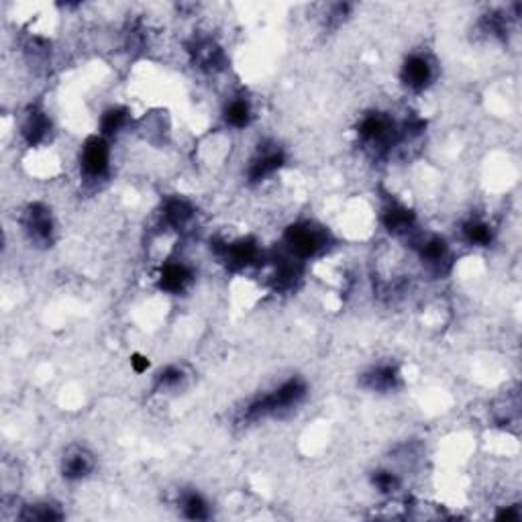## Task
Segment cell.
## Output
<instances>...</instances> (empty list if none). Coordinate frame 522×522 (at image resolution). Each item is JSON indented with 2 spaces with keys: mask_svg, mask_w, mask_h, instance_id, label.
Masks as SVG:
<instances>
[{
  "mask_svg": "<svg viewBox=\"0 0 522 522\" xmlns=\"http://www.w3.org/2000/svg\"><path fill=\"white\" fill-rule=\"evenodd\" d=\"M182 510L192 521H206L208 514H210L206 500L200 496L198 492H188V494L182 496Z\"/></svg>",
  "mask_w": 522,
  "mask_h": 522,
  "instance_id": "13",
  "label": "cell"
},
{
  "mask_svg": "<svg viewBox=\"0 0 522 522\" xmlns=\"http://www.w3.org/2000/svg\"><path fill=\"white\" fill-rule=\"evenodd\" d=\"M163 216H165V220H167L172 227H184V225L190 220V216H192V206L182 198L170 200V202L165 204V213H163Z\"/></svg>",
  "mask_w": 522,
  "mask_h": 522,
  "instance_id": "15",
  "label": "cell"
},
{
  "mask_svg": "<svg viewBox=\"0 0 522 522\" xmlns=\"http://www.w3.org/2000/svg\"><path fill=\"white\" fill-rule=\"evenodd\" d=\"M108 162H110V151H108L107 139L102 135H94L86 139L80 153V165L88 178H102L108 172Z\"/></svg>",
  "mask_w": 522,
  "mask_h": 522,
  "instance_id": "2",
  "label": "cell"
},
{
  "mask_svg": "<svg viewBox=\"0 0 522 522\" xmlns=\"http://www.w3.org/2000/svg\"><path fill=\"white\" fill-rule=\"evenodd\" d=\"M20 518H23V521H39V522L59 521V518H61V512L52 504H35L29 506Z\"/></svg>",
  "mask_w": 522,
  "mask_h": 522,
  "instance_id": "21",
  "label": "cell"
},
{
  "mask_svg": "<svg viewBox=\"0 0 522 522\" xmlns=\"http://www.w3.org/2000/svg\"><path fill=\"white\" fill-rule=\"evenodd\" d=\"M255 253H257V249L251 241H241V243H235L231 247H227V259L237 266H245V263L253 261Z\"/></svg>",
  "mask_w": 522,
  "mask_h": 522,
  "instance_id": "19",
  "label": "cell"
},
{
  "mask_svg": "<svg viewBox=\"0 0 522 522\" xmlns=\"http://www.w3.org/2000/svg\"><path fill=\"white\" fill-rule=\"evenodd\" d=\"M192 273L184 263H167L160 275V286L167 292H182L190 282Z\"/></svg>",
  "mask_w": 522,
  "mask_h": 522,
  "instance_id": "11",
  "label": "cell"
},
{
  "mask_svg": "<svg viewBox=\"0 0 522 522\" xmlns=\"http://www.w3.org/2000/svg\"><path fill=\"white\" fill-rule=\"evenodd\" d=\"M432 80V66L425 55H410L402 66V82L413 90H425Z\"/></svg>",
  "mask_w": 522,
  "mask_h": 522,
  "instance_id": "6",
  "label": "cell"
},
{
  "mask_svg": "<svg viewBox=\"0 0 522 522\" xmlns=\"http://www.w3.org/2000/svg\"><path fill=\"white\" fill-rule=\"evenodd\" d=\"M25 229L37 243H49L54 235V220L43 204H31L25 213Z\"/></svg>",
  "mask_w": 522,
  "mask_h": 522,
  "instance_id": "5",
  "label": "cell"
},
{
  "mask_svg": "<svg viewBox=\"0 0 522 522\" xmlns=\"http://www.w3.org/2000/svg\"><path fill=\"white\" fill-rule=\"evenodd\" d=\"M182 379H184L182 369L174 367V365H170V367H165L162 374L158 376V381H155V384H158L160 390H167V388H176Z\"/></svg>",
  "mask_w": 522,
  "mask_h": 522,
  "instance_id": "23",
  "label": "cell"
},
{
  "mask_svg": "<svg viewBox=\"0 0 522 522\" xmlns=\"http://www.w3.org/2000/svg\"><path fill=\"white\" fill-rule=\"evenodd\" d=\"M131 365H133V369H135L137 374H143L145 369H149V361L145 360L143 355H133Z\"/></svg>",
  "mask_w": 522,
  "mask_h": 522,
  "instance_id": "24",
  "label": "cell"
},
{
  "mask_svg": "<svg viewBox=\"0 0 522 522\" xmlns=\"http://www.w3.org/2000/svg\"><path fill=\"white\" fill-rule=\"evenodd\" d=\"M304 396H307V384L298 378L288 379L280 388H275L271 394H266V396L257 398L255 402H251L245 410V418L257 420L263 416L278 415L286 408L296 406Z\"/></svg>",
  "mask_w": 522,
  "mask_h": 522,
  "instance_id": "1",
  "label": "cell"
},
{
  "mask_svg": "<svg viewBox=\"0 0 522 522\" xmlns=\"http://www.w3.org/2000/svg\"><path fill=\"white\" fill-rule=\"evenodd\" d=\"M384 223L392 233H406L415 223V215L402 204H392L384 213Z\"/></svg>",
  "mask_w": 522,
  "mask_h": 522,
  "instance_id": "12",
  "label": "cell"
},
{
  "mask_svg": "<svg viewBox=\"0 0 522 522\" xmlns=\"http://www.w3.org/2000/svg\"><path fill=\"white\" fill-rule=\"evenodd\" d=\"M286 243L296 257H310L323 247L324 237L310 225H294L286 231Z\"/></svg>",
  "mask_w": 522,
  "mask_h": 522,
  "instance_id": "3",
  "label": "cell"
},
{
  "mask_svg": "<svg viewBox=\"0 0 522 522\" xmlns=\"http://www.w3.org/2000/svg\"><path fill=\"white\" fill-rule=\"evenodd\" d=\"M49 119L45 117V112L41 110H31L23 123V137L29 145L41 143L45 137H47V131H49Z\"/></svg>",
  "mask_w": 522,
  "mask_h": 522,
  "instance_id": "9",
  "label": "cell"
},
{
  "mask_svg": "<svg viewBox=\"0 0 522 522\" xmlns=\"http://www.w3.org/2000/svg\"><path fill=\"white\" fill-rule=\"evenodd\" d=\"M398 477L396 473L392 471H376L374 473V486L378 487L381 494H392L398 487Z\"/></svg>",
  "mask_w": 522,
  "mask_h": 522,
  "instance_id": "22",
  "label": "cell"
},
{
  "mask_svg": "<svg viewBox=\"0 0 522 522\" xmlns=\"http://www.w3.org/2000/svg\"><path fill=\"white\" fill-rule=\"evenodd\" d=\"M282 163H284L282 151H263V153H259L251 162V167H249V180H266L268 176H271L273 172H278L282 167Z\"/></svg>",
  "mask_w": 522,
  "mask_h": 522,
  "instance_id": "8",
  "label": "cell"
},
{
  "mask_svg": "<svg viewBox=\"0 0 522 522\" xmlns=\"http://www.w3.org/2000/svg\"><path fill=\"white\" fill-rule=\"evenodd\" d=\"M463 235L473 245H487L492 241V231L482 220H469L468 225L463 227Z\"/></svg>",
  "mask_w": 522,
  "mask_h": 522,
  "instance_id": "20",
  "label": "cell"
},
{
  "mask_svg": "<svg viewBox=\"0 0 522 522\" xmlns=\"http://www.w3.org/2000/svg\"><path fill=\"white\" fill-rule=\"evenodd\" d=\"M126 123V110L125 108H108L107 112L100 119V129H102V137L114 135L119 133L123 125Z\"/></svg>",
  "mask_w": 522,
  "mask_h": 522,
  "instance_id": "18",
  "label": "cell"
},
{
  "mask_svg": "<svg viewBox=\"0 0 522 522\" xmlns=\"http://www.w3.org/2000/svg\"><path fill=\"white\" fill-rule=\"evenodd\" d=\"M225 119H227L229 125L237 126V129L247 126L249 125V121H251V108H249V102L243 100V98L233 100V102L227 107V110H225Z\"/></svg>",
  "mask_w": 522,
  "mask_h": 522,
  "instance_id": "16",
  "label": "cell"
},
{
  "mask_svg": "<svg viewBox=\"0 0 522 522\" xmlns=\"http://www.w3.org/2000/svg\"><path fill=\"white\" fill-rule=\"evenodd\" d=\"M360 137L365 143L376 145V147H388L396 137L394 123L388 117L378 114V112L369 114L361 121Z\"/></svg>",
  "mask_w": 522,
  "mask_h": 522,
  "instance_id": "4",
  "label": "cell"
},
{
  "mask_svg": "<svg viewBox=\"0 0 522 522\" xmlns=\"http://www.w3.org/2000/svg\"><path fill=\"white\" fill-rule=\"evenodd\" d=\"M194 57L202 68H216L223 61V54L213 41H198L194 47Z\"/></svg>",
  "mask_w": 522,
  "mask_h": 522,
  "instance_id": "17",
  "label": "cell"
},
{
  "mask_svg": "<svg viewBox=\"0 0 522 522\" xmlns=\"http://www.w3.org/2000/svg\"><path fill=\"white\" fill-rule=\"evenodd\" d=\"M365 386L378 392L394 390L398 386V369L394 365H378L369 374H365Z\"/></svg>",
  "mask_w": 522,
  "mask_h": 522,
  "instance_id": "10",
  "label": "cell"
},
{
  "mask_svg": "<svg viewBox=\"0 0 522 522\" xmlns=\"http://www.w3.org/2000/svg\"><path fill=\"white\" fill-rule=\"evenodd\" d=\"M447 255H449L447 243L439 237L425 239V243L420 245V257L431 266H441L447 259Z\"/></svg>",
  "mask_w": 522,
  "mask_h": 522,
  "instance_id": "14",
  "label": "cell"
},
{
  "mask_svg": "<svg viewBox=\"0 0 522 522\" xmlns=\"http://www.w3.org/2000/svg\"><path fill=\"white\" fill-rule=\"evenodd\" d=\"M94 468V461H92L90 453H86L84 449H72L68 451V455L64 457V477L68 480H82L86 477Z\"/></svg>",
  "mask_w": 522,
  "mask_h": 522,
  "instance_id": "7",
  "label": "cell"
},
{
  "mask_svg": "<svg viewBox=\"0 0 522 522\" xmlns=\"http://www.w3.org/2000/svg\"><path fill=\"white\" fill-rule=\"evenodd\" d=\"M498 518H506V521H516V518H518V514H516L514 510H510V508H508V510H502V512L498 514Z\"/></svg>",
  "mask_w": 522,
  "mask_h": 522,
  "instance_id": "25",
  "label": "cell"
}]
</instances>
